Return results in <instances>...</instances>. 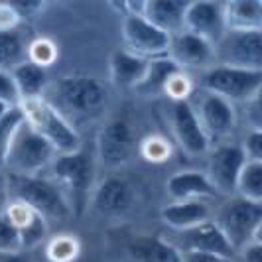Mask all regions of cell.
Returning a JSON list of instances; mask_svg holds the SVG:
<instances>
[{
  "label": "cell",
  "mask_w": 262,
  "mask_h": 262,
  "mask_svg": "<svg viewBox=\"0 0 262 262\" xmlns=\"http://www.w3.org/2000/svg\"><path fill=\"white\" fill-rule=\"evenodd\" d=\"M75 128L77 124L95 122L105 115L111 93L101 79L75 73L50 83L41 97Z\"/></svg>",
  "instance_id": "1"
},
{
  "label": "cell",
  "mask_w": 262,
  "mask_h": 262,
  "mask_svg": "<svg viewBox=\"0 0 262 262\" xmlns=\"http://www.w3.org/2000/svg\"><path fill=\"white\" fill-rule=\"evenodd\" d=\"M95 162L83 148L71 154H57L50 164V180L66 195L71 215L81 217L91 199Z\"/></svg>",
  "instance_id": "2"
},
{
  "label": "cell",
  "mask_w": 262,
  "mask_h": 262,
  "mask_svg": "<svg viewBox=\"0 0 262 262\" xmlns=\"http://www.w3.org/2000/svg\"><path fill=\"white\" fill-rule=\"evenodd\" d=\"M4 180L10 201L26 203L46 221H63L71 217V209L63 191L50 178L8 173Z\"/></svg>",
  "instance_id": "3"
},
{
  "label": "cell",
  "mask_w": 262,
  "mask_h": 262,
  "mask_svg": "<svg viewBox=\"0 0 262 262\" xmlns=\"http://www.w3.org/2000/svg\"><path fill=\"white\" fill-rule=\"evenodd\" d=\"M20 108L24 113V120L52 146L55 154H71L81 150L79 132L48 101H24L20 103Z\"/></svg>",
  "instance_id": "4"
},
{
  "label": "cell",
  "mask_w": 262,
  "mask_h": 262,
  "mask_svg": "<svg viewBox=\"0 0 262 262\" xmlns=\"http://www.w3.org/2000/svg\"><path fill=\"white\" fill-rule=\"evenodd\" d=\"M213 223L219 227L231 247L243 249L252 241H260L262 231V203L249 201L243 197H231L223 207L217 211Z\"/></svg>",
  "instance_id": "5"
},
{
  "label": "cell",
  "mask_w": 262,
  "mask_h": 262,
  "mask_svg": "<svg viewBox=\"0 0 262 262\" xmlns=\"http://www.w3.org/2000/svg\"><path fill=\"white\" fill-rule=\"evenodd\" d=\"M55 156V150L24 120L10 142L4 168H8L10 173L39 176L41 170L50 168Z\"/></svg>",
  "instance_id": "6"
},
{
  "label": "cell",
  "mask_w": 262,
  "mask_h": 262,
  "mask_svg": "<svg viewBox=\"0 0 262 262\" xmlns=\"http://www.w3.org/2000/svg\"><path fill=\"white\" fill-rule=\"evenodd\" d=\"M262 71H249L236 67L213 66L201 75V89L223 97L231 105L250 103L260 97Z\"/></svg>",
  "instance_id": "7"
},
{
  "label": "cell",
  "mask_w": 262,
  "mask_h": 262,
  "mask_svg": "<svg viewBox=\"0 0 262 262\" xmlns=\"http://www.w3.org/2000/svg\"><path fill=\"white\" fill-rule=\"evenodd\" d=\"M213 52L215 66L262 71V32H225Z\"/></svg>",
  "instance_id": "8"
},
{
  "label": "cell",
  "mask_w": 262,
  "mask_h": 262,
  "mask_svg": "<svg viewBox=\"0 0 262 262\" xmlns=\"http://www.w3.org/2000/svg\"><path fill=\"white\" fill-rule=\"evenodd\" d=\"M136 152V136L124 118L105 122L97 136V158L105 168H120L130 162Z\"/></svg>",
  "instance_id": "9"
},
{
  "label": "cell",
  "mask_w": 262,
  "mask_h": 262,
  "mask_svg": "<svg viewBox=\"0 0 262 262\" xmlns=\"http://www.w3.org/2000/svg\"><path fill=\"white\" fill-rule=\"evenodd\" d=\"M122 41L126 52L142 59L168 55V48H170V36L154 28L142 16L122 18Z\"/></svg>",
  "instance_id": "10"
},
{
  "label": "cell",
  "mask_w": 262,
  "mask_h": 262,
  "mask_svg": "<svg viewBox=\"0 0 262 262\" xmlns=\"http://www.w3.org/2000/svg\"><path fill=\"white\" fill-rule=\"evenodd\" d=\"M193 113H195L197 122H199L203 134L207 136V140L211 138L223 140L235 130V106L219 95L203 91L197 106H193Z\"/></svg>",
  "instance_id": "11"
},
{
  "label": "cell",
  "mask_w": 262,
  "mask_h": 262,
  "mask_svg": "<svg viewBox=\"0 0 262 262\" xmlns=\"http://www.w3.org/2000/svg\"><path fill=\"white\" fill-rule=\"evenodd\" d=\"M247 164L245 152L238 144H221L209 154L207 160V180L215 191H221L227 195L235 193L236 178Z\"/></svg>",
  "instance_id": "12"
},
{
  "label": "cell",
  "mask_w": 262,
  "mask_h": 262,
  "mask_svg": "<svg viewBox=\"0 0 262 262\" xmlns=\"http://www.w3.org/2000/svg\"><path fill=\"white\" fill-rule=\"evenodd\" d=\"M184 32L193 34L215 46L227 32L223 2H213V0L187 2L184 14Z\"/></svg>",
  "instance_id": "13"
},
{
  "label": "cell",
  "mask_w": 262,
  "mask_h": 262,
  "mask_svg": "<svg viewBox=\"0 0 262 262\" xmlns=\"http://www.w3.org/2000/svg\"><path fill=\"white\" fill-rule=\"evenodd\" d=\"M170 126L176 142L187 156H203L209 150V140L197 122L193 106L187 101H171Z\"/></svg>",
  "instance_id": "14"
},
{
  "label": "cell",
  "mask_w": 262,
  "mask_h": 262,
  "mask_svg": "<svg viewBox=\"0 0 262 262\" xmlns=\"http://www.w3.org/2000/svg\"><path fill=\"white\" fill-rule=\"evenodd\" d=\"M89 201L101 217L122 219L134 207V189L126 180L118 176H108L93 189Z\"/></svg>",
  "instance_id": "15"
},
{
  "label": "cell",
  "mask_w": 262,
  "mask_h": 262,
  "mask_svg": "<svg viewBox=\"0 0 262 262\" xmlns=\"http://www.w3.org/2000/svg\"><path fill=\"white\" fill-rule=\"evenodd\" d=\"M170 243L180 250V254L182 252H209V254H219L225 258L235 256V249L231 247V243L225 238V235L213 221L191 227L187 231H180Z\"/></svg>",
  "instance_id": "16"
},
{
  "label": "cell",
  "mask_w": 262,
  "mask_h": 262,
  "mask_svg": "<svg viewBox=\"0 0 262 262\" xmlns=\"http://www.w3.org/2000/svg\"><path fill=\"white\" fill-rule=\"evenodd\" d=\"M168 57L176 66L184 69H209L215 66L213 43L197 38L193 34L180 32L170 38Z\"/></svg>",
  "instance_id": "17"
},
{
  "label": "cell",
  "mask_w": 262,
  "mask_h": 262,
  "mask_svg": "<svg viewBox=\"0 0 262 262\" xmlns=\"http://www.w3.org/2000/svg\"><path fill=\"white\" fill-rule=\"evenodd\" d=\"M187 2L180 0H148L142 6V18L168 36L184 32V14Z\"/></svg>",
  "instance_id": "18"
},
{
  "label": "cell",
  "mask_w": 262,
  "mask_h": 262,
  "mask_svg": "<svg viewBox=\"0 0 262 262\" xmlns=\"http://www.w3.org/2000/svg\"><path fill=\"white\" fill-rule=\"evenodd\" d=\"M128 262H182L180 250L168 238L140 235L126 245Z\"/></svg>",
  "instance_id": "19"
},
{
  "label": "cell",
  "mask_w": 262,
  "mask_h": 262,
  "mask_svg": "<svg viewBox=\"0 0 262 262\" xmlns=\"http://www.w3.org/2000/svg\"><path fill=\"white\" fill-rule=\"evenodd\" d=\"M162 221L176 233H180V231H187L191 227L211 221V209L203 199L173 201L162 209Z\"/></svg>",
  "instance_id": "20"
},
{
  "label": "cell",
  "mask_w": 262,
  "mask_h": 262,
  "mask_svg": "<svg viewBox=\"0 0 262 262\" xmlns=\"http://www.w3.org/2000/svg\"><path fill=\"white\" fill-rule=\"evenodd\" d=\"M227 32H262L260 0H231L223 2Z\"/></svg>",
  "instance_id": "21"
},
{
  "label": "cell",
  "mask_w": 262,
  "mask_h": 262,
  "mask_svg": "<svg viewBox=\"0 0 262 262\" xmlns=\"http://www.w3.org/2000/svg\"><path fill=\"white\" fill-rule=\"evenodd\" d=\"M168 195L173 201H191V199H205L213 197L217 191L209 184L207 176L201 171H176L170 180L166 182Z\"/></svg>",
  "instance_id": "22"
},
{
  "label": "cell",
  "mask_w": 262,
  "mask_h": 262,
  "mask_svg": "<svg viewBox=\"0 0 262 262\" xmlns=\"http://www.w3.org/2000/svg\"><path fill=\"white\" fill-rule=\"evenodd\" d=\"M178 71H182V69L176 66L168 55L148 59L144 75H142V79L138 81V85H136L132 91L136 93V95H140V97L164 95L166 85L170 83V79L173 77Z\"/></svg>",
  "instance_id": "23"
},
{
  "label": "cell",
  "mask_w": 262,
  "mask_h": 262,
  "mask_svg": "<svg viewBox=\"0 0 262 262\" xmlns=\"http://www.w3.org/2000/svg\"><path fill=\"white\" fill-rule=\"evenodd\" d=\"M12 81L20 103L24 101H34V99H41L43 93L50 85V77H48V69L36 66L32 61H24L20 66L12 69Z\"/></svg>",
  "instance_id": "24"
},
{
  "label": "cell",
  "mask_w": 262,
  "mask_h": 262,
  "mask_svg": "<svg viewBox=\"0 0 262 262\" xmlns=\"http://www.w3.org/2000/svg\"><path fill=\"white\" fill-rule=\"evenodd\" d=\"M148 59L132 55L126 50H118L111 55V81L118 89H134L146 71Z\"/></svg>",
  "instance_id": "25"
},
{
  "label": "cell",
  "mask_w": 262,
  "mask_h": 262,
  "mask_svg": "<svg viewBox=\"0 0 262 262\" xmlns=\"http://www.w3.org/2000/svg\"><path fill=\"white\" fill-rule=\"evenodd\" d=\"M28 59V43L16 30H0V71L12 73V69Z\"/></svg>",
  "instance_id": "26"
},
{
  "label": "cell",
  "mask_w": 262,
  "mask_h": 262,
  "mask_svg": "<svg viewBox=\"0 0 262 262\" xmlns=\"http://www.w3.org/2000/svg\"><path fill=\"white\" fill-rule=\"evenodd\" d=\"M235 193L243 199L262 203V162H247L236 178Z\"/></svg>",
  "instance_id": "27"
},
{
  "label": "cell",
  "mask_w": 262,
  "mask_h": 262,
  "mask_svg": "<svg viewBox=\"0 0 262 262\" xmlns=\"http://www.w3.org/2000/svg\"><path fill=\"white\" fill-rule=\"evenodd\" d=\"M81 247L73 235H57L48 241L46 254L52 262H73L79 256Z\"/></svg>",
  "instance_id": "28"
},
{
  "label": "cell",
  "mask_w": 262,
  "mask_h": 262,
  "mask_svg": "<svg viewBox=\"0 0 262 262\" xmlns=\"http://www.w3.org/2000/svg\"><path fill=\"white\" fill-rule=\"evenodd\" d=\"M22 122H24V113L20 105L10 106V111L0 120V170L6 166V154H8L10 142Z\"/></svg>",
  "instance_id": "29"
},
{
  "label": "cell",
  "mask_w": 262,
  "mask_h": 262,
  "mask_svg": "<svg viewBox=\"0 0 262 262\" xmlns=\"http://www.w3.org/2000/svg\"><path fill=\"white\" fill-rule=\"evenodd\" d=\"M18 233H20L22 250H32L48 241L50 227H48V221H46L39 213H34L32 219H30L22 229H18Z\"/></svg>",
  "instance_id": "30"
},
{
  "label": "cell",
  "mask_w": 262,
  "mask_h": 262,
  "mask_svg": "<svg viewBox=\"0 0 262 262\" xmlns=\"http://www.w3.org/2000/svg\"><path fill=\"white\" fill-rule=\"evenodd\" d=\"M57 59V46L52 39L39 38L34 39L32 43H28V61L36 63L39 67H50Z\"/></svg>",
  "instance_id": "31"
},
{
  "label": "cell",
  "mask_w": 262,
  "mask_h": 262,
  "mask_svg": "<svg viewBox=\"0 0 262 262\" xmlns=\"http://www.w3.org/2000/svg\"><path fill=\"white\" fill-rule=\"evenodd\" d=\"M138 150L148 162H166L171 154L170 142L164 136H148L140 142Z\"/></svg>",
  "instance_id": "32"
},
{
  "label": "cell",
  "mask_w": 262,
  "mask_h": 262,
  "mask_svg": "<svg viewBox=\"0 0 262 262\" xmlns=\"http://www.w3.org/2000/svg\"><path fill=\"white\" fill-rule=\"evenodd\" d=\"M22 243H20V233L16 225L8 219L6 213H0V254L2 252H20Z\"/></svg>",
  "instance_id": "33"
},
{
  "label": "cell",
  "mask_w": 262,
  "mask_h": 262,
  "mask_svg": "<svg viewBox=\"0 0 262 262\" xmlns=\"http://www.w3.org/2000/svg\"><path fill=\"white\" fill-rule=\"evenodd\" d=\"M191 79L185 75V71H178L170 83L166 85L164 95H168L171 101H187V97L191 95Z\"/></svg>",
  "instance_id": "34"
},
{
  "label": "cell",
  "mask_w": 262,
  "mask_h": 262,
  "mask_svg": "<svg viewBox=\"0 0 262 262\" xmlns=\"http://www.w3.org/2000/svg\"><path fill=\"white\" fill-rule=\"evenodd\" d=\"M247 162H262V132L260 128H252L245 138V144L241 146Z\"/></svg>",
  "instance_id": "35"
},
{
  "label": "cell",
  "mask_w": 262,
  "mask_h": 262,
  "mask_svg": "<svg viewBox=\"0 0 262 262\" xmlns=\"http://www.w3.org/2000/svg\"><path fill=\"white\" fill-rule=\"evenodd\" d=\"M0 103H6L10 106L20 105V99H18V93L14 87V81L10 73H4L0 71Z\"/></svg>",
  "instance_id": "36"
},
{
  "label": "cell",
  "mask_w": 262,
  "mask_h": 262,
  "mask_svg": "<svg viewBox=\"0 0 262 262\" xmlns=\"http://www.w3.org/2000/svg\"><path fill=\"white\" fill-rule=\"evenodd\" d=\"M20 22V14L12 4H0V30H16Z\"/></svg>",
  "instance_id": "37"
},
{
  "label": "cell",
  "mask_w": 262,
  "mask_h": 262,
  "mask_svg": "<svg viewBox=\"0 0 262 262\" xmlns=\"http://www.w3.org/2000/svg\"><path fill=\"white\" fill-rule=\"evenodd\" d=\"M241 254V262H262V243L260 241H252L249 245H245L243 249L236 250Z\"/></svg>",
  "instance_id": "38"
},
{
  "label": "cell",
  "mask_w": 262,
  "mask_h": 262,
  "mask_svg": "<svg viewBox=\"0 0 262 262\" xmlns=\"http://www.w3.org/2000/svg\"><path fill=\"white\" fill-rule=\"evenodd\" d=\"M182 262H233V258H225L209 252H182Z\"/></svg>",
  "instance_id": "39"
},
{
  "label": "cell",
  "mask_w": 262,
  "mask_h": 262,
  "mask_svg": "<svg viewBox=\"0 0 262 262\" xmlns=\"http://www.w3.org/2000/svg\"><path fill=\"white\" fill-rule=\"evenodd\" d=\"M0 262H32V258L20 250V252H2Z\"/></svg>",
  "instance_id": "40"
},
{
  "label": "cell",
  "mask_w": 262,
  "mask_h": 262,
  "mask_svg": "<svg viewBox=\"0 0 262 262\" xmlns=\"http://www.w3.org/2000/svg\"><path fill=\"white\" fill-rule=\"evenodd\" d=\"M8 201H10V197H8V189H6V180L0 178V213L6 211Z\"/></svg>",
  "instance_id": "41"
},
{
  "label": "cell",
  "mask_w": 262,
  "mask_h": 262,
  "mask_svg": "<svg viewBox=\"0 0 262 262\" xmlns=\"http://www.w3.org/2000/svg\"><path fill=\"white\" fill-rule=\"evenodd\" d=\"M10 111V105H6V103H0V120L4 118V115Z\"/></svg>",
  "instance_id": "42"
}]
</instances>
